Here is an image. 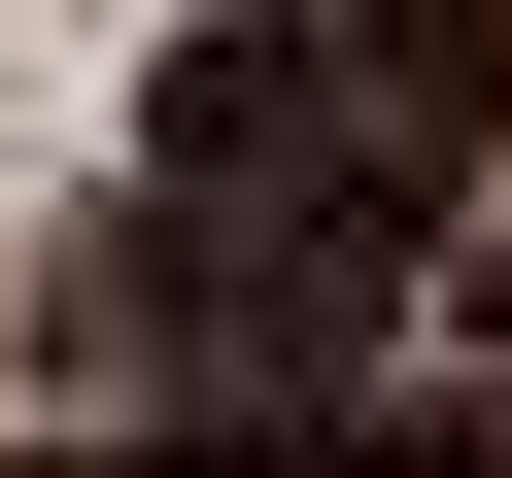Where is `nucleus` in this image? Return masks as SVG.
Instances as JSON below:
<instances>
[{"label":"nucleus","mask_w":512,"mask_h":478,"mask_svg":"<svg viewBox=\"0 0 512 478\" xmlns=\"http://www.w3.org/2000/svg\"><path fill=\"white\" fill-rule=\"evenodd\" d=\"M137 205L205 239V274H342V308H410V239H444V171L342 103V35H171V137H137Z\"/></svg>","instance_id":"obj_1"},{"label":"nucleus","mask_w":512,"mask_h":478,"mask_svg":"<svg viewBox=\"0 0 512 478\" xmlns=\"http://www.w3.org/2000/svg\"><path fill=\"white\" fill-rule=\"evenodd\" d=\"M342 103L410 171H512V0H342Z\"/></svg>","instance_id":"obj_2"}]
</instances>
